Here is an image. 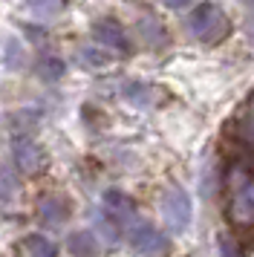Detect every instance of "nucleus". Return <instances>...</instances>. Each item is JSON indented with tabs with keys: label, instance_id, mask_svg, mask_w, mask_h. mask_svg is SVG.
<instances>
[{
	"label": "nucleus",
	"instance_id": "f257e3e1",
	"mask_svg": "<svg viewBox=\"0 0 254 257\" xmlns=\"http://www.w3.org/2000/svg\"><path fill=\"white\" fill-rule=\"evenodd\" d=\"M188 32L194 38H199L202 44L214 47V44H219L231 32V24H228V18L222 15L219 6H214V3H199L194 12L188 15Z\"/></svg>",
	"mask_w": 254,
	"mask_h": 257
},
{
	"label": "nucleus",
	"instance_id": "f03ea898",
	"mask_svg": "<svg viewBox=\"0 0 254 257\" xmlns=\"http://www.w3.org/2000/svg\"><path fill=\"white\" fill-rule=\"evenodd\" d=\"M162 217H165V222H168V228L173 234L188 231V225L194 220V208H191V197L182 188H171L162 197Z\"/></svg>",
	"mask_w": 254,
	"mask_h": 257
},
{
	"label": "nucleus",
	"instance_id": "7ed1b4c3",
	"mask_svg": "<svg viewBox=\"0 0 254 257\" xmlns=\"http://www.w3.org/2000/svg\"><path fill=\"white\" fill-rule=\"evenodd\" d=\"M231 214L240 222H254V179H248L245 171L231 176Z\"/></svg>",
	"mask_w": 254,
	"mask_h": 257
},
{
	"label": "nucleus",
	"instance_id": "20e7f679",
	"mask_svg": "<svg viewBox=\"0 0 254 257\" xmlns=\"http://www.w3.org/2000/svg\"><path fill=\"white\" fill-rule=\"evenodd\" d=\"M127 240H130V248L133 251H139V254H145V257H162L168 251V237L159 228L148 225V222L133 225L130 234H127Z\"/></svg>",
	"mask_w": 254,
	"mask_h": 257
},
{
	"label": "nucleus",
	"instance_id": "39448f33",
	"mask_svg": "<svg viewBox=\"0 0 254 257\" xmlns=\"http://www.w3.org/2000/svg\"><path fill=\"white\" fill-rule=\"evenodd\" d=\"M92 38H95L101 47H110V49H115V52H130V38H127L124 26L118 24V21L104 18L98 24H92Z\"/></svg>",
	"mask_w": 254,
	"mask_h": 257
},
{
	"label": "nucleus",
	"instance_id": "423d86ee",
	"mask_svg": "<svg viewBox=\"0 0 254 257\" xmlns=\"http://www.w3.org/2000/svg\"><path fill=\"white\" fill-rule=\"evenodd\" d=\"M12 153H15V162L23 174H35L41 165H44V151L35 145L29 136H18L12 142Z\"/></svg>",
	"mask_w": 254,
	"mask_h": 257
},
{
	"label": "nucleus",
	"instance_id": "0eeeda50",
	"mask_svg": "<svg viewBox=\"0 0 254 257\" xmlns=\"http://www.w3.org/2000/svg\"><path fill=\"white\" fill-rule=\"evenodd\" d=\"M38 217H41L44 225H64V220L69 217V205L64 202V199H58V197H46L44 202H41Z\"/></svg>",
	"mask_w": 254,
	"mask_h": 257
},
{
	"label": "nucleus",
	"instance_id": "6e6552de",
	"mask_svg": "<svg viewBox=\"0 0 254 257\" xmlns=\"http://www.w3.org/2000/svg\"><path fill=\"white\" fill-rule=\"evenodd\" d=\"M67 251L72 257H98V243L90 231H72L67 237Z\"/></svg>",
	"mask_w": 254,
	"mask_h": 257
},
{
	"label": "nucleus",
	"instance_id": "1a4fd4ad",
	"mask_svg": "<svg viewBox=\"0 0 254 257\" xmlns=\"http://www.w3.org/2000/svg\"><path fill=\"white\" fill-rule=\"evenodd\" d=\"M104 205H107V214H113L115 220H127L136 214V202L121 194V191H107L104 194Z\"/></svg>",
	"mask_w": 254,
	"mask_h": 257
},
{
	"label": "nucleus",
	"instance_id": "9d476101",
	"mask_svg": "<svg viewBox=\"0 0 254 257\" xmlns=\"http://www.w3.org/2000/svg\"><path fill=\"white\" fill-rule=\"evenodd\" d=\"M21 254L23 257H55L58 245L52 243V240L41 237V234H29V237L21 243Z\"/></svg>",
	"mask_w": 254,
	"mask_h": 257
},
{
	"label": "nucleus",
	"instance_id": "9b49d317",
	"mask_svg": "<svg viewBox=\"0 0 254 257\" xmlns=\"http://www.w3.org/2000/svg\"><path fill=\"white\" fill-rule=\"evenodd\" d=\"M153 93H156V90H153L150 84H142V81L124 84V98L136 107H148L150 101H153Z\"/></svg>",
	"mask_w": 254,
	"mask_h": 257
},
{
	"label": "nucleus",
	"instance_id": "f8f14e48",
	"mask_svg": "<svg viewBox=\"0 0 254 257\" xmlns=\"http://www.w3.org/2000/svg\"><path fill=\"white\" fill-rule=\"evenodd\" d=\"M139 35H142V41H145L148 47H162V44L168 41L165 29H162L156 21H139Z\"/></svg>",
	"mask_w": 254,
	"mask_h": 257
},
{
	"label": "nucleus",
	"instance_id": "ddd939ff",
	"mask_svg": "<svg viewBox=\"0 0 254 257\" xmlns=\"http://www.w3.org/2000/svg\"><path fill=\"white\" fill-rule=\"evenodd\" d=\"M64 72H67V67H64V61L55 58V55H46V58H41V64H38V75H41L44 81H58Z\"/></svg>",
	"mask_w": 254,
	"mask_h": 257
},
{
	"label": "nucleus",
	"instance_id": "4468645a",
	"mask_svg": "<svg viewBox=\"0 0 254 257\" xmlns=\"http://www.w3.org/2000/svg\"><path fill=\"white\" fill-rule=\"evenodd\" d=\"M78 61L84 64V67H90V70H101V67L110 64V55L101 52V49H95V47H87V49L78 52Z\"/></svg>",
	"mask_w": 254,
	"mask_h": 257
},
{
	"label": "nucleus",
	"instance_id": "2eb2a0df",
	"mask_svg": "<svg viewBox=\"0 0 254 257\" xmlns=\"http://www.w3.org/2000/svg\"><path fill=\"white\" fill-rule=\"evenodd\" d=\"M26 6L38 18H55L61 12V6H64V0H26Z\"/></svg>",
	"mask_w": 254,
	"mask_h": 257
},
{
	"label": "nucleus",
	"instance_id": "dca6fc26",
	"mask_svg": "<svg viewBox=\"0 0 254 257\" xmlns=\"http://www.w3.org/2000/svg\"><path fill=\"white\" fill-rule=\"evenodd\" d=\"M95 225L101 228V234L107 237V240H118V220H107L104 214H95Z\"/></svg>",
	"mask_w": 254,
	"mask_h": 257
},
{
	"label": "nucleus",
	"instance_id": "f3484780",
	"mask_svg": "<svg viewBox=\"0 0 254 257\" xmlns=\"http://www.w3.org/2000/svg\"><path fill=\"white\" fill-rule=\"evenodd\" d=\"M240 136H242V142L254 145V104H251V110L240 118Z\"/></svg>",
	"mask_w": 254,
	"mask_h": 257
},
{
	"label": "nucleus",
	"instance_id": "a211bd4d",
	"mask_svg": "<svg viewBox=\"0 0 254 257\" xmlns=\"http://www.w3.org/2000/svg\"><path fill=\"white\" fill-rule=\"evenodd\" d=\"M217 243H219V254H222V257H242L240 254V245L234 243L228 234H219Z\"/></svg>",
	"mask_w": 254,
	"mask_h": 257
},
{
	"label": "nucleus",
	"instance_id": "6ab92c4d",
	"mask_svg": "<svg viewBox=\"0 0 254 257\" xmlns=\"http://www.w3.org/2000/svg\"><path fill=\"white\" fill-rule=\"evenodd\" d=\"M23 61H26V58H23V49L12 41L9 49H6V64H9L12 70H18V67H23Z\"/></svg>",
	"mask_w": 254,
	"mask_h": 257
},
{
	"label": "nucleus",
	"instance_id": "aec40b11",
	"mask_svg": "<svg viewBox=\"0 0 254 257\" xmlns=\"http://www.w3.org/2000/svg\"><path fill=\"white\" fill-rule=\"evenodd\" d=\"M35 121H38V118H35V113H32V110H23V113H15V118H12V124H15L18 130H23V127H35Z\"/></svg>",
	"mask_w": 254,
	"mask_h": 257
},
{
	"label": "nucleus",
	"instance_id": "412c9836",
	"mask_svg": "<svg viewBox=\"0 0 254 257\" xmlns=\"http://www.w3.org/2000/svg\"><path fill=\"white\" fill-rule=\"evenodd\" d=\"M12 194V174H0V197Z\"/></svg>",
	"mask_w": 254,
	"mask_h": 257
},
{
	"label": "nucleus",
	"instance_id": "4be33fe9",
	"mask_svg": "<svg viewBox=\"0 0 254 257\" xmlns=\"http://www.w3.org/2000/svg\"><path fill=\"white\" fill-rule=\"evenodd\" d=\"M162 3H165L168 9H182V6H188V3H191V0H162Z\"/></svg>",
	"mask_w": 254,
	"mask_h": 257
},
{
	"label": "nucleus",
	"instance_id": "5701e85b",
	"mask_svg": "<svg viewBox=\"0 0 254 257\" xmlns=\"http://www.w3.org/2000/svg\"><path fill=\"white\" fill-rule=\"evenodd\" d=\"M248 35H251V38H254V21H251V26H248Z\"/></svg>",
	"mask_w": 254,
	"mask_h": 257
},
{
	"label": "nucleus",
	"instance_id": "b1692460",
	"mask_svg": "<svg viewBox=\"0 0 254 257\" xmlns=\"http://www.w3.org/2000/svg\"><path fill=\"white\" fill-rule=\"evenodd\" d=\"M240 3H245V6H254V0H240Z\"/></svg>",
	"mask_w": 254,
	"mask_h": 257
}]
</instances>
